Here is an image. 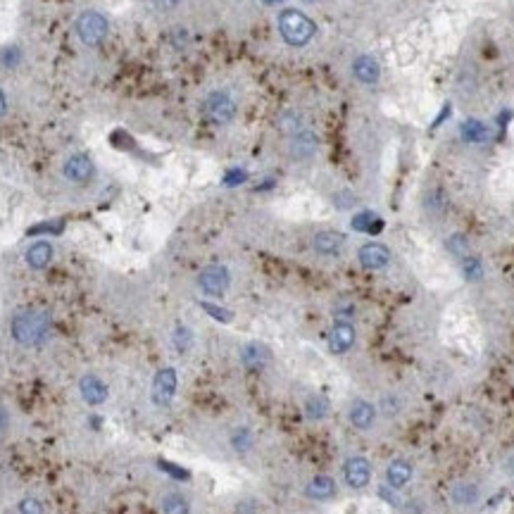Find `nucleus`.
Wrapping results in <instances>:
<instances>
[{
	"instance_id": "nucleus-9",
	"label": "nucleus",
	"mask_w": 514,
	"mask_h": 514,
	"mask_svg": "<svg viewBox=\"0 0 514 514\" xmlns=\"http://www.w3.org/2000/svg\"><path fill=\"white\" fill-rule=\"evenodd\" d=\"M177 388H179L177 369H172V367L160 369L153 379V405L169 407L172 405V400L177 398Z\"/></svg>"
},
{
	"instance_id": "nucleus-2",
	"label": "nucleus",
	"mask_w": 514,
	"mask_h": 514,
	"mask_svg": "<svg viewBox=\"0 0 514 514\" xmlns=\"http://www.w3.org/2000/svg\"><path fill=\"white\" fill-rule=\"evenodd\" d=\"M279 34H281V38L288 45L300 48V45L312 41V36L317 34V27L308 15H303V12L284 10L281 15H279Z\"/></svg>"
},
{
	"instance_id": "nucleus-27",
	"label": "nucleus",
	"mask_w": 514,
	"mask_h": 514,
	"mask_svg": "<svg viewBox=\"0 0 514 514\" xmlns=\"http://www.w3.org/2000/svg\"><path fill=\"white\" fill-rule=\"evenodd\" d=\"M462 136H465L467 141L479 143V141H486L488 129H486L484 124H481V122H467V124L462 127Z\"/></svg>"
},
{
	"instance_id": "nucleus-16",
	"label": "nucleus",
	"mask_w": 514,
	"mask_h": 514,
	"mask_svg": "<svg viewBox=\"0 0 514 514\" xmlns=\"http://www.w3.org/2000/svg\"><path fill=\"white\" fill-rule=\"evenodd\" d=\"M53 243H48V240H36V243H31L27 252H24V259H27L29 269H36V271H43L45 267L53 262Z\"/></svg>"
},
{
	"instance_id": "nucleus-32",
	"label": "nucleus",
	"mask_w": 514,
	"mask_h": 514,
	"mask_svg": "<svg viewBox=\"0 0 514 514\" xmlns=\"http://www.w3.org/2000/svg\"><path fill=\"white\" fill-rule=\"evenodd\" d=\"M505 472H507V474H512V477H514V452L505 460Z\"/></svg>"
},
{
	"instance_id": "nucleus-7",
	"label": "nucleus",
	"mask_w": 514,
	"mask_h": 514,
	"mask_svg": "<svg viewBox=\"0 0 514 514\" xmlns=\"http://www.w3.org/2000/svg\"><path fill=\"white\" fill-rule=\"evenodd\" d=\"M376 419H379V409L372 400L367 398H353L348 405V424L360 433L374 431Z\"/></svg>"
},
{
	"instance_id": "nucleus-11",
	"label": "nucleus",
	"mask_w": 514,
	"mask_h": 514,
	"mask_svg": "<svg viewBox=\"0 0 514 514\" xmlns=\"http://www.w3.org/2000/svg\"><path fill=\"white\" fill-rule=\"evenodd\" d=\"M355 327L350 324L348 320H338L334 327H331L329 336H327V343H329V350L334 355H346L348 350H353L355 346Z\"/></svg>"
},
{
	"instance_id": "nucleus-22",
	"label": "nucleus",
	"mask_w": 514,
	"mask_h": 514,
	"mask_svg": "<svg viewBox=\"0 0 514 514\" xmlns=\"http://www.w3.org/2000/svg\"><path fill=\"white\" fill-rule=\"evenodd\" d=\"M303 409H305V417H308L310 421H322L324 417L329 414V398H324V395H308L303 402Z\"/></svg>"
},
{
	"instance_id": "nucleus-28",
	"label": "nucleus",
	"mask_w": 514,
	"mask_h": 514,
	"mask_svg": "<svg viewBox=\"0 0 514 514\" xmlns=\"http://www.w3.org/2000/svg\"><path fill=\"white\" fill-rule=\"evenodd\" d=\"M17 514H45V507H43V503H41V500H38V498L27 496V498L19 500Z\"/></svg>"
},
{
	"instance_id": "nucleus-26",
	"label": "nucleus",
	"mask_w": 514,
	"mask_h": 514,
	"mask_svg": "<svg viewBox=\"0 0 514 514\" xmlns=\"http://www.w3.org/2000/svg\"><path fill=\"white\" fill-rule=\"evenodd\" d=\"M424 207L431 214H443L445 212V195L443 191H431V193H426V198H424Z\"/></svg>"
},
{
	"instance_id": "nucleus-5",
	"label": "nucleus",
	"mask_w": 514,
	"mask_h": 514,
	"mask_svg": "<svg viewBox=\"0 0 514 514\" xmlns=\"http://www.w3.org/2000/svg\"><path fill=\"white\" fill-rule=\"evenodd\" d=\"M203 112L212 124H229L236 115V103L226 90H212L203 103Z\"/></svg>"
},
{
	"instance_id": "nucleus-34",
	"label": "nucleus",
	"mask_w": 514,
	"mask_h": 514,
	"mask_svg": "<svg viewBox=\"0 0 514 514\" xmlns=\"http://www.w3.org/2000/svg\"><path fill=\"white\" fill-rule=\"evenodd\" d=\"M264 3H276V0H264Z\"/></svg>"
},
{
	"instance_id": "nucleus-17",
	"label": "nucleus",
	"mask_w": 514,
	"mask_h": 514,
	"mask_svg": "<svg viewBox=\"0 0 514 514\" xmlns=\"http://www.w3.org/2000/svg\"><path fill=\"white\" fill-rule=\"evenodd\" d=\"M317 153V139L308 127L291 136V155L296 160H308Z\"/></svg>"
},
{
	"instance_id": "nucleus-3",
	"label": "nucleus",
	"mask_w": 514,
	"mask_h": 514,
	"mask_svg": "<svg viewBox=\"0 0 514 514\" xmlns=\"http://www.w3.org/2000/svg\"><path fill=\"white\" fill-rule=\"evenodd\" d=\"M341 474H343V484L350 491H364V488L372 484L374 469H372V462L364 457V455H348L343 460Z\"/></svg>"
},
{
	"instance_id": "nucleus-31",
	"label": "nucleus",
	"mask_w": 514,
	"mask_h": 514,
	"mask_svg": "<svg viewBox=\"0 0 514 514\" xmlns=\"http://www.w3.org/2000/svg\"><path fill=\"white\" fill-rule=\"evenodd\" d=\"M402 514H424V507H421L419 500H407L402 505Z\"/></svg>"
},
{
	"instance_id": "nucleus-6",
	"label": "nucleus",
	"mask_w": 514,
	"mask_h": 514,
	"mask_svg": "<svg viewBox=\"0 0 514 514\" xmlns=\"http://www.w3.org/2000/svg\"><path fill=\"white\" fill-rule=\"evenodd\" d=\"M231 286V274L224 264H210L198 274V288L200 293L210 298H222Z\"/></svg>"
},
{
	"instance_id": "nucleus-18",
	"label": "nucleus",
	"mask_w": 514,
	"mask_h": 514,
	"mask_svg": "<svg viewBox=\"0 0 514 514\" xmlns=\"http://www.w3.org/2000/svg\"><path fill=\"white\" fill-rule=\"evenodd\" d=\"M240 362L248 369H262L271 362V350L264 343H248L240 350Z\"/></svg>"
},
{
	"instance_id": "nucleus-30",
	"label": "nucleus",
	"mask_w": 514,
	"mask_h": 514,
	"mask_svg": "<svg viewBox=\"0 0 514 514\" xmlns=\"http://www.w3.org/2000/svg\"><path fill=\"white\" fill-rule=\"evenodd\" d=\"M0 60H3L8 67H15V64L19 62V50L17 48H8V50H3V55H0Z\"/></svg>"
},
{
	"instance_id": "nucleus-24",
	"label": "nucleus",
	"mask_w": 514,
	"mask_h": 514,
	"mask_svg": "<svg viewBox=\"0 0 514 514\" xmlns=\"http://www.w3.org/2000/svg\"><path fill=\"white\" fill-rule=\"evenodd\" d=\"M229 443L231 448L236 452L240 455H245L252 448V433L248 431V428H243V426H238V428H233L231 436H229Z\"/></svg>"
},
{
	"instance_id": "nucleus-4",
	"label": "nucleus",
	"mask_w": 514,
	"mask_h": 514,
	"mask_svg": "<svg viewBox=\"0 0 514 514\" xmlns=\"http://www.w3.org/2000/svg\"><path fill=\"white\" fill-rule=\"evenodd\" d=\"M107 31H110V24H107L105 15H100V12H95V10L81 12L79 19H76V36L81 38L83 45H90V48L105 41Z\"/></svg>"
},
{
	"instance_id": "nucleus-33",
	"label": "nucleus",
	"mask_w": 514,
	"mask_h": 514,
	"mask_svg": "<svg viewBox=\"0 0 514 514\" xmlns=\"http://www.w3.org/2000/svg\"><path fill=\"white\" fill-rule=\"evenodd\" d=\"M5 110H8V100H5V93L0 90V117L5 115Z\"/></svg>"
},
{
	"instance_id": "nucleus-25",
	"label": "nucleus",
	"mask_w": 514,
	"mask_h": 514,
	"mask_svg": "<svg viewBox=\"0 0 514 514\" xmlns=\"http://www.w3.org/2000/svg\"><path fill=\"white\" fill-rule=\"evenodd\" d=\"M462 274L467 276V281H479L481 274H484V267H481V259L477 257H462Z\"/></svg>"
},
{
	"instance_id": "nucleus-21",
	"label": "nucleus",
	"mask_w": 514,
	"mask_h": 514,
	"mask_svg": "<svg viewBox=\"0 0 514 514\" xmlns=\"http://www.w3.org/2000/svg\"><path fill=\"white\" fill-rule=\"evenodd\" d=\"M353 71H355V76L360 79L362 83H374V81H379V64H376L374 57H369V55H360L355 60L353 64Z\"/></svg>"
},
{
	"instance_id": "nucleus-13",
	"label": "nucleus",
	"mask_w": 514,
	"mask_h": 514,
	"mask_svg": "<svg viewBox=\"0 0 514 514\" xmlns=\"http://www.w3.org/2000/svg\"><path fill=\"white\" fill-rule=\"evenodd\" d=\"M346 248V236L338 231H320L312 236V250L317 252V255L322 257H338Z\"/></svg>"
},
{
	"instance_id": "nucleus-15",
	"label": "nucleus",
	"mask_w": 514,
	"mask_h": 514,
	"mask_svg": "<svg viewBox=\"0 0 514 514\" xmlns=\"http://www.w3.org/2000/svg\"><path fill=\"white\" fill-rule=\"evenodd\" d=\"M450 500L452 505L457 507H474L481 503V488L479 484H474V481H455L450 486Z\"/></svg>"
},
{
	"instance_id": "nucleus-8",
	"label": "nucleus",
	"mask_w": 514,
	"mask_h": 514,
	"mask_svg": "<svg viewBox=\"0 0 514 514\" xmlns=\"http://www.w3.org/2000/svg\"><path fill=\"white\" fill-rule=\"evenodd\" d=\"M62 174H64V179H67L69 184L88 186L90 181L95 179V165H93V160H90L86 153H74V155H69V158L64 160Z\"/></svg>"
},
{
	"instance_id": "nucleus-14",
	"label": "nucleus",
	"mask_w": 514,
	"mask_h": 514,
	"mask_svg": "<svg viewBox=\"0 0 514 514\" xmlns=\"http://www.w3.org/2000/svg\"><path fill=\"white\" fill-rule=\"evenodd\" d=\"M414 477L412 462L405 457H393L386 467V488L390 491H402Z\"/></svg>"
},
{
	"instance_id": "nucleus-29",
	"label": "nucleus",
	"mask_w": 514,
	"mask_h": 514,
	"mask_svg": "<svg viewBox=\"0 0 514 514\" xmlns=\"http://www.w3.org/2000/svg\"><path fill=\"white\" fill-rule=\"evenodd\" d=\"M448 248H450V252H455L460 259L469 255V245H467L465 236H452L450 240H448Z\"/></svg>"
},
{
	"instance_id": "nucleus-12",
	"label": "nucleus",
	"mask_w": 514,
	"mask_h": 514,
	"mask_svg": "<svg viewBox=\"0 0 514 514\" xmlns=\"http://www.w3.org/2000/svg\"><path fill=\"white\" fill-rule=\"evenodd\" d=\"M357 262L369 271H381L390 264V250L383 243H364L357 250Z\"/></svg>"
},
{
	"instance_id": "nucleus-10",
	"label": "nucleus",
	"mask_w": 514,
	"mask_h": 514,
	"mask_svg": "<svg viewBox=\"0 0 514 514\" xmlns=\"http://www.w3.org/2000/svg\"><path fill=\"white\" fill-rule=\"evenodd\" d=\"M79 393L86 405L90 407H100L105 405L110 398V388L107 383L100 379L98 374H83L79 379Z\"/></svg>"
},
{
	"instance_id": "nucleus-19",
	"label": "nucleus",
	"mask_w": 514,
	"mask_h": 514,
	"mask_svg": "<svg viewBox=\"0 0 514 514\" xmlns=\"http://www.w3.org/2000/svg\"><path fill=\"white\" fill-rule=\"evenodd\" d=\"M336 491H338L336 481L331 479V477H327V474H320V477H315L308 484V488H305V493H308L312 500H320V503L336 498Z\"/></svg>"
},
{
	"instance_id": "nucleus-23",
	"label": "nucleus",
	"mask_w": 514,
	"mask_h": 514,
	"mask_svg": "<svg viewBox=\"0 0 514 514\" xmlns=\"http://www.w3.org/2000/svg\"><path fill=\"white\" fill-rule=\"evenodd\" d=\"M376 409H379L381 417L398 419L402 414V409H405V398H402V395H395V393L381 395V400H379V405H376Z\"/></svg>"
},
{
	"instance_id": "nucleus-1",
	"label": "nucleus",
	"mask_w": 514,
	"mask_h": 514,
	"mask_svg": "<svg viewBox=\"0 0 514 514\" xmlns=\"http://www.w3.org/2000/svg\"><path fill=\"white\" fill-rule=\"evenodd\" d=\"M10 334L19 346H24V348L41 346L50 334V320L41 310H24V312H19V315H15Z\"/></svg>"
},
{
	"instance_id": "nucleus-20",
	"label": "nucleus",
	"mask_w": 514,
	"mask_h": 514,
	"mask_svg": "<svg viewBox=\"0 0 514 514\" xmlns=\"http://www.w3.org/2000/svg\"><path fill=\"white\" fill-rule=\"evenodd\" d=\"M160 512L162 514H191V500L181 491H167L160 498Z\"/></svg>"
}]
</instances>
